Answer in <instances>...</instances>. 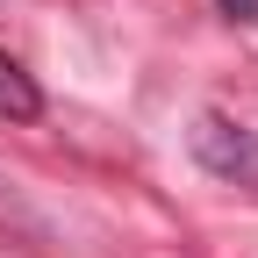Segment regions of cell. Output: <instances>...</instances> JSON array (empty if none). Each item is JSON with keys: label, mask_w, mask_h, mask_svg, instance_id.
Instances as JSON below:
<instances>
[{"label": "cell", "mask_w": 258, "mask_h": 258, "mask_svg": "<svg viewBox=\"0 0 258 258\" xmlns=\"http://www.w3.org/2000/svg\"><path fill=\"white\" fill-rule=\"evenodd\" d=\"M186 151H194V165H201L208 179L258 194V129H244V122H230V115H215V108H208V115H194Z\"/></svg>", "instance_id": "cell-1"}, {"label": "cell", "mask_w": 258, "mask_h": 258, "mask_svg": "<svg viewBox=\"0 0 258 258\" xmlns=\"http://www.w3.org/2000/svg\"><path fill=\"white\" fill-rule=\"evenodd\" d=\"M0 122H43V86L29 79V64L0 50Z\"/></svg>", "instance_id": "cell-2"}, {"label": "cell", "mask_w": 258, "mask_h": 258, "mask_svg": "<svg viewBox=\"0 0 258 258\" xmlns=\"http://www.w3.org/2000/svg\"><path fill=\"white\" fill-rule=\"evenodd\" d=\"M215 15L237 22V29H258V0H215Z\"/></svg>", "instance_id": "cell-3"}]
</instances>
